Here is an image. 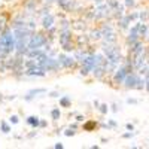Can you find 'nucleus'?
Segmentation results:
<instances>
[{"mask_svg":"<svg viewBox=\"0 0 149 149\" xmlns=\"http://www.w3.org/2000/svg\"><path fill=\"white\" fill-rule=\"evenodd\" d=\"M74 121H78V122H84V121H85V115L76 113V115H74Z\"/></svg>","mask_w":149,"mask_h":149,"instance_id":"nucleus-34","label":"nucleus"},{"mask_svg":"<svg viewBox=\"0 0 149 149\" xmlns=\"http://www.w3.org/2000/svg\"><path fill=\"white\" fill-rule=\"evenodd\" d=\"M58 18H60V22L57 24V26H58V30L72 29V21H70L67 17H64V15H58Z\"/></svg>","mask_w":149,"mask_h":149,"instance_id":"nucleus-17","label":"nucleus"},{"mask_svg":"<svg viewBox=\"0 0 149 149\" xmlns=\"http://www.w3.org/2000/svg\"><path fill=\"white\" fill-rule=\"evenodd\" d=\"M134 136H136V133H134V131L127 130V133H124V134L121 136V137H122V139H131V137H134Z\"/></svg>","mask_w":149,"mask_h":149,"instance_id":"nucleus-33","label":"nucleus"},{"mask_svg":"<svg viewBox=\"0 0 149 149\" xmlns=\"http://www.w3.org/2000/svg\"><path fill=\"white\" fill-rule=\"evenodd\" d=\"M49 43H52V42L48 39L46 33L34 30V31H31V34H30V39H29V45H27V51H29V49L45 48V46H46V45H49Z\"/></svg>","mask_w":149,"mask_h":149,"instance_id":"nucleus-4","label":"nucleus"},{"mask_svg":"<svg viewBox=\"0 0 149 149\" xmlns=\"http://www.w3.org/2000/svg\"><path fill=\"white\" fill-rule=\"evenodd\" d=\"M15 33L10 26H6L2 31H0V61L6 60L9 55L15 52Z\"/></svg>","mask_w":149,"mask_h":149,"instance_id":"nucleus-1","label":"nucleus"},{"mask_svg":"<svg viewBox=\"0 0 149 149\" xmlns=\"http://www.w3.org/2000/svg\"><path fill=\"white\" fill-rule=\"evenodd\" d=\"M57 42L61 48V51L72 54L76 49V43H74V36H73V29H66V30H58Z\"/></svg>","mask_w":149,"mask_h":149,"instance_id":"nucleus-2","label":"nucleus"},{"mask_svg":"<svg viewBox=\"0 0 149 149\" xmlns=\"http://www.w3.org/2000/svg\"><path fill=\"white\" fill-rule=\"evenodd\" d=\"M143 78H145V91L149 93V72H146L143 74Z\"/></svg>","mask_w":149,"mask_h":149,"instance_id":"nucleus-31","label":"nucleus"},{"mask_svg":"<svg viewBox=\"0 0 149 149\" xmlns=\"http://www.w3.org/2000/svg\"><path fill=\"white\" fill-rule=\"evenodd\" d=\"M106 5L110 8V10H115V9H118L121 6L119 0H106Z\"/></svg>","mask_w":149,"mask_h":149,"instance_id":"nucleus-24","label":"nucleus"},{"mask_svg":"<svg viewBox=\"0 0 149 149\" xmlns=\"http://www.w3.org/2000/svg\"><path fill=\"white\" fill-rule=\"evenodd\" d=\"M142 37H140V34H139V21H136L134 22V26H131L130 29H128V33H127V36H125V46L127 48H130L131 45H134L137 40H140Z\"/></svg>","mask_w":149,"mask_h":149,"instance_id":"nucleus-8","label":"nucleus"},{"mask_svg":"<svg viewBox=\"0 0 149 149\" xmlns=\"http://www.w3.org/2000/svg\"><path fill=\"white\" fill-rule=\"evenodd\" d=\"M139 34L142 39H146L149 36V26L148 22H143V21H139Z\"/></svg>","mask_w":149,"mask_h":149,"instance_id":"nucleus-20","label":"nucleus"},{"mask_svg":"<svg viewBox=\"0 0 149 149\" xmlns=\"http://www.w3.org/2000/svg\"><path fill=\"white\" fill-rule=\"evenodd\" d=\"M97 52V51H95ZM95 52H90L88 55L85 57V60L81 63V67H79V74L81 76H88V74L93 73L94 67H95V63H97V57H95Z\"/></svg>","mask_w":149,"mask_h":149,"instance_id":"nucleus-6","label":"nucleus"},{"mask_svg":"<svg viewBox=\"0 0 149 149\" xmlns=\"http://www.w3.org/2000/svg\"><path fill=\"white\" fill-rule=\"evenodd\" d=\"M42 2L46 5H54V3H57V0H42Z\"/></svg>","mask_w":149,"mask_h":149,"instance_id":"nucleus-43","label":"nucleus"},{"mask_svg":"<svg viewBox=\"0 0 149 149\" xmlns=\"http://www.w3.org/2000/svg\"><path fill=\"white\" fill-rule=\"evenodd\" d=\"M9 122L12 124V125H17V124L19 122V116L18 115H10L9 116Z\"/></svg>","mask_w":149,"mask_h":149,"instance_id":"nucleus-30","label":"nucleus"},{"mask_svg":"<svg viewBox=\"0 0 149 149\" xmlns=\"http://www.w3.org/2000/svg\"><path fill=\"white\" fill-rule=\"evenodd\" d=\"M139 78H140V73H139V72H136V70H134V72H130V73L127 74L125 81H124L122 86H124L125 90H136Z\"/></svg>","mask_w":149,"mask_h":149,"instance_id":"nucleus-9","label":"nucleus"},{"mask_svg":"<svg viewBox=\"0 0 149 149\" xmlns=\"http://www.w3.org/2000/svg\"><path fill=\"white\" fill-rule=\"evenodd\" d=\"M98 127V122L94 121V119H85L84 121V125H82V130L84 131H95V128Z\"/></svg>","mask_w":149,"mask_h":149,"instance_id":"nucleus-18","label":"nucleus"},{"mask_svg":"<svg viewBox=\"0 0 149 149\" xmlns=\"http://www.w3.org/2000/svg\"><path fill=\"white\" fill-rule=\"evenodd\" d=\"M91 2H93L94 5H100V3H104L106 0H91Z\"/></svg>","mask_w":149,"mask_h":149,"instance_id":"nucleus-45","label":"nucleus"},{"mask_svg":"<svg viewBox=\"0 0 149 149\" xmlns=\"http://www.w3.org/2000/svg\"><path fill=\"white\" fill-rule=\"evenodd\" d=\"M37 9H39V0H26V3H24V14H26L29 18L30 17H34Z\"/></svg>","mask_w":149,"mask_h":149,"instance_id":"nucleus-12","label":"nucleus"},{"mask_svg":"<svg viewBox=\"0 0 149 149\" xmlns=\"http://www.w3.org/2000/svg\"><path fill=\"white\" fill-rule=\"evenodd\" d=\"M125 128L130 130V131H134V124H133V122H127V124H125Z\"/></svg>","mask_w":149,"mask_h":149,"instance_id":"nucleus-41","label":"nucleus"},{"mask_svg":"<svg viewBox=\"0 0 149 149\" xmlns=\"http://www.w3.org/2000/svg\"><path fill=\"white\" fill-rule=\"evenodd\" d=\"M45 94H48V90H46V88H33V90L27 91V94L24 95L22 98H24V102L30 103V102H33V100H34V98L43 97Z\"/></svg>","mask_w":149,"mask_h":149,"instance_id":"nucleus-11","label":"nucleus"},{"mask_svg":"<svg viewBox=\"0 0 149 149\" xmlns=\"http://www.w3.org/2000/svg\"><path fill=\"white\" fill-rule=\"evenodd\" d=\"M127 104H139L137 98H127Z\"/></svg>","mask_w":149,"mask_h":149,"instance_id":"nucleus-37","label":"nucleus"},{"mask_svg":"<svg viewBox=\"0 0 149 149\" xmlns=\"http://www.w3.org/2000/svg\"><path fill=\"white\" fill-rule=\"evenodd\" d=\"M110 110L113 112V113H116V112L119 110V106H118L116 103H112V104H110Z\"/></svg>","mask_w":149,"mask_h":149,"instance_id":"nucleus-36","label":"nucleus"},{"mask_svg":"<svg viewBox=\"0 0 149 149\" xmlns=\"http://www.w3.org/2000/svg\"><path fill=\"white\" fill-rule=\"evenodd\" d=\"M49 115H51V119H52L54 122L60 121V119H61V107H60V106H58V107H52L51 112H49Z\"/></svg>","mask_w":149,"mask_h":149,"instance_id":"nucleus-21","label":"nucleus"},{"mask_svg":"<svg viewBox=\"0 0 149 149\" xmlns=\"http://www.w3.org/2000/svg\"><path fill=\"white\" fill-rule=\"evenodd\" d=\"M98 148H100L98 145H93V146H91V149H98Z\"/></svg>","mask_w":149,"mask_h":149,"instance_id":"nucleus-50","label":"nucleus"},{"mask_svg":"<svg viewBox=\"0 0 149 149\" xmlns=\"http://www.w3.org/2000/svg\"><path fill=\"white\" fill-rule=\"evenodd\" d=\"M5 100H6V97H5V95H3L2 93H0V104H2V103H3Z\"/></svg>","mask_w":149,"mask_h":149,"instance_id":"nucleus-48","label":"nucleus"},{"mask_svg":"<svg viewBox=\"0 0 149 149\" xmlns=\"http://www.w3.org/2000/svg\"><path fill=\"white\" fill-rule=\"evenodd\" d=\"M98 127H102V128H107V130H109V127H107V124H106V122H98Z\"/></svg>","mask_w":149,"mask_h":149,"instance_id":"nucleus-44","label":"nucleus"},{"mask_svg":"<svg viewBox=\"0 0 149 149\" xmlns=\"http://www.w3.org/2000/svg\"><path fill=\"white\" fill-rule=\"evenodd\" d=\"M48 127V121L40 118V124H39V128H46Z\"/></svg>","mask_w":149,"mask_h":149,"instance_id":"nucleus-38","label":"nucleus"},{"mask_svg":"<svg viewBox=\"0 0 149 149\" xmlns=\"http://www.w3.org/2000/svg\"><path fill=\"white\" fill-rule=\"evenodd\" d=\"M37 64H39L46 73H57L61 69L58 58L54 57V55H48V54L40 57V58H37Z\"/></svg>","mask_w":149,"mask_h":149,"instance_id":"nucleus-3","label":"nucleus"},{"mask_svg":"<svg viewBox=\"0 0 149 149\" xmlns=\"http://www.w3.org/2000/svg\"><path fill=\"white\" fill-rule=\"evenodd\" d=\"M100 140H102V143H107L109 142V139H106V137H102Z\"/></svg>","mask_w":149,"mask_h":149,"instance_id":"nucleus-49","label":"nucleus"},{"mask_svg":"<svg viewBox=\"0 0 149 149\" xmlns=\"http://www.w3.org/2000/svg\"><path fill=\"white\" fill-rule=\"evenodd\" d=\"M149 19V10L148 9H143V10H139V21H143V22H148Z\"/></svg>","mask_w":149,"mask_h":149,"instance_id":"nucleus-23","label":"nucleus"},{"mask_svg":"<svg viewBox=\"0 0 149 149\" xmlns=\"http://www.w3.org/2000/svg\"><path fill=\"white\" fill-rule=\"evenodd\" d=\"M146 52H148V57H149V43L146 45Z\"/></svg>","mask_w":149,"mask_h":149,"instance_id":"nucleus-51","label":"nucleus"},{"mask_svg":"<svg viewBox=\"0 0 149 149\" xmlns=\"http://www.w3.org/2000/svg\"><path fill=\"white\" fill-rule=\"evenodd\" d=\"M100 113L104 116V115H107V112L110 110V106H107V103H100V106H98V109H97Z\"/></svg>","mask_w":149,"mask_h":149,"instance_id":"nucleus-25","label":"nucleus"},{"mask_svg":"<svg viewBox=\"0 0 149 149\" xmlns=\"http://www.w3.org/2000/svg\"><path fill=\"white\" fill-rule=\"evenodd\" d=\"M148 64H149V57H148Z\"/></svg>","mask_w":149,"mask_h":149,"instance_id":"nucleus-52","label":"nucleus"},{"mask_svg":"<svg viewBox=\"0 0 149 149\" xmlns=\"http://www.w3.org/2000/svg\"><path fill=\"white\" fill-rule=\"evenodd\" d=\"M88 36H90L91 42H100V40L103 39V31H102L100 27H97V29H93Z\"/></svg>","mask_w":149,"mask_h":149,"instance_id":"nucleus-16","label":"nucleus"},{"mask_svg":"<svg viewBox=\"0 0 149 149\" xmlns=\"http://www.w3.org/2000/svg\"><path fill=\"white\" fill-rule=\"evenodd\" d=\"M70 128H73V130H79V122L78 121H74V122H72L70 125H69Z\"/></svg>","mask_w":149,"mask_h":149,"instance_id":"nucleus-39","label":"nucleus"},{"mask_svg":"<svg viewBox=\"0 0 149 149\" xmlns=\"http://www.w3.org/2000/svg\"><path fill=\"white\" fill-rule=\"evenodd\" d=\"M58 103H60V107L70 109L72 107V97L70 95H61V97H58Z\"/></svg>","mask_w":149,"mask_h":149,"instance_id":"nucleus-19","label":"nucleus"},{"mask_svg":"<svg viewBox=\"0 0 149 149\" xmlns=\"http://www.w3.org/2000/svg\"><path fill=\"white\" fill-rule=\"evenodd\" d=\"M55 19H57V17L54 15V14H48V15H45V17H42L40 18V27H42V30L45 31V30H48V29H51L52 26H55Z\"/></svg>","mask_w":149,"mask_h":149,"instance_id":"nucleus-14","label":"nucleus"},{"mask_svg":"<svg viewBox=\"0 0 149 149\" xmlns=\"http://www.w3.org/2000/svg\"><path fill=\"white\" fill-rule=\"evenodd\" d=\"M6 26H9V24H8V18H6V15H5V14H0V31H2Z\"/></svg>","mask_w":149,"mask_h":149,"instance_id":"nucleus-27","label":"nucleus"},{"mask_svg":"<svg viewBox=\"0 0 149 149\" xmlns=\"http://www.w3.org/2000/svg\"><path fill=\"white\" fill-rule=\"evenodd\" d=\"M54 148H55V149H63V148H64V145L61 143V142H58V143H55V145H54Z\"/></svg>","mask_w":149,"mask_h":149,"instance_id":"nucleus-42","label":"nucleus"},{"mask_svg":"<svg viewBox=\"0 0 149 149\" xmlns=\"http://www.w3.org/2000/svg\"><path fill=\"white\" fill-rule=\"evenodd\" d=\"M0 131H2L3 134H9L12 131V124L5 121V119H2L0 121Z\"/></svg>","mask_w":149,"mask_h":149,"instance_id":"nucleus-22","label":"nucleus"},{"mask_svg":"<svg viewBox=\"0 0 149 149\" xmlns=\"http://www.w3.org/2000/svg\"><path fill=\"white\" fill-rule=\"evenodd\" d=\"M17 98V95H9V97H6V100H9V102H14Z\"/></svg>","mask_w":149,"mask_h":149,"instance_id":"nucleus-47","label":"nucleus"},{"mask_svg":"<svg viewBox=\"0 0 149 149\" xmlns=\"http://www.w3.org/2000/svg\"><path fill=\"white\" fill-rule=\"evenodd\" d=\"M26 124L29 127H31L33 130H39V124H40V118L36 115H30L26 118Z\"/></svg>","mask_w":149,"mask_h":149,"instance_id":"nucleus-15","label":"nucleus"},{"mask_svg":"<svg viewBox=\"0 0 149 149\" xmlns=\"http://www.w3.org/2000/svg\"><path fill=\"white\" fill-rule=\"evenodd\" d=\"M24 76H27V78H45L46 76V72L39 64H34L31 67L24 69Z\"/></svg>","mask_w":149,"mask_h":149,"instance_id":"nucleus-10","label":"nucleus"},{"mask_svg":"<svg viewBox=\"0 0 149 149\" xmlns=\"http://www.w3.org/2000/svg\"><path fill=\"white\" fill-rule=\"evenodd\" d=\"M93 104H94V109L97 110V109H98V106H100V102H98V100H94V103H93Z\"/></svg>","mask_w":149,"mask_h":149,"instance_id":"nucleus-46","label":"nucleus"},{"mask_svg":"<svg viewBox=\"0 0 149 149\" xmlns=\"http://www.w3.org/2000/svg\"><path fill=\"white\" fill-rule=\"evenodd\" d=\"M78 133V130H73V128H66L64 131H63V134L66 136V137H72V136H74V134H76Z\"/></svg>","mask_w":149,"mask_h":149,"instance_id":"nucleus-28","label":"nucleus"},{"mask_svg":"<svg viewBox=\"0 0 149 149\" xmlns=\"http://www.w3.org/2000/svg\"><path fill=\"white\" fill-rule=\"evenodd\" d=\"M102 31H103V42H109V43H116L118 42V33L115 26L112 24V19H104L102 21L100 26Z\"/></svg>","mask_w":149,"mask_h":149,"instance_id":"nucleus-5","label":"nucleus"},{"mask_svg":"<svg viewBox=\"0 0 149 149\" xmlns=\"http://www.w3.org/2000/svg\"><path fill=\"white\" fill-rule=\"evenodd\" d=\"M36 136H37V131L34 130V131H31V133H29V134L26 136V137H27V139H34V137H36Z\"/></svg>","mask_w":149,"mask_h":149,"instance_id":"nucleus-40","label":"nucleus"},{"mask_svg":"<svg viewBox=\"0 0 149 149\" xmlns=\"http://www.w3.org/2000/svg\"><path fill=\"white\" fill-rule=\"evenodd\" d=\"M131 18H130V14H124L121 18L116 19V29L119 31H128L130 29V24H131Z\"/></svg>","mask_w":149,"mask_h":149,"instance_id":"nucleus-13","label":"nucleus"},{"mask_svg":"<svg viewBox=\"0 0 149 149\" xmlns=\"http://www.w3.org/2000/svg\"><path fill=\"white\" fill-rule=\"evenodd\" d=\"M48 95L51 97V98H58V97H60V93H58V91H49Z\"/></svg>","mask_w":149,"mask_h":149,"instance_id":"nucleus-35","label":"nucleus"},{"mask_svg":"<svg viewBox=\"0 0 149 149\" xmlns=\"http://www.w3.org/2000/svg\"><path fill=\"white\" fill-rule=\"evenodd\" d=\"M107 127H109L110 130H115V128L118 127V122H116L115 119H109V121H107Z\"/></svg>","mask_w":149,"mask_h":149,"instance_id":"nucleus-32","label":"nucleus"},{"mask_svg":"<svg viewBox=\"0 0 149 149\" xmlns=\"http://www.w3.org/2000/svg\"><path fill=\"white\" fill-rule=\"evenodd\" d=\"M124 6H125V9H134L137 6V2L136 0H124Z\"/></svg>","mask_w":149,"mask_h":149,"instance_id":"nucleus-26","label":"nucleus"},{"mask_svg":"<svg viewBox=\"0 0 149 149\" xmlns=\"http://www.w3.org/2000/svg\"><path fill=\"white\" fill-rule=\"evenodd\" d=\"M57 58L60 61V66L61 69L64 70H70V69H76L79 66V63L76 61V58L73 57V54H69V52H64V51H58L57 54Z\"/></svg>","mask_w":149,"mask_h":149,"instance_id":"nucleus-7","label":"nucleus"},{"mask_svg":"<svg viewBox=\"0 0 149 149\" xmlns=\"http://www.w3.org/2000/svg\"><path fill=\"white\" fill-rule=\"evenodd\" d=\"M69 2H70V0H57V6H58L61 10H64Z\"/></svg>","mask_w":149,"mask_h":149,"instance_id":"nucleus-29","label":"nucleus"}]
</instances>
